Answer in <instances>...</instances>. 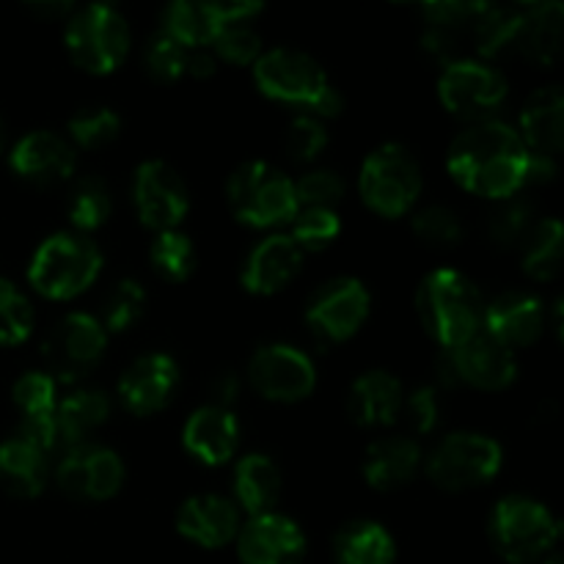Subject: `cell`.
Wrapping results in <instances>:
<instances>
[{
	"label": "cell",
	"instance_id": "obj_1",
	"mask_svg": "<svg viewBox=\"0 0 564 564\" xmlns=\"http://www.w3.org/2000/svg\"><path fill=\"white\" fill-rule=\"evenodd\" d=\"M529 158L532 152L510 124L479 121L455 138L446 154V169L468 193L505 202L527 187Z\"/></svg>",
	"mask_w": 564,
	"mask_h": 564
},
{
	"label": "cell",
	"instance_id": "obj_2",
	"mask_svg": "<svg viewBox=\"0 0 564 564\" xmlns=\"http://www.w3.org/2000/svg\"><path fill=\"white\" fill-rule=\"evenodd\" d=\"M419 317L444 350H455L482 328L485 303L477 286L463 273L441 268L419 286Z\"/></svg>",
	"mask_w": 564,
	"mask_h": 564
},
{
	"label": "cell",
	"instance_id": "obj_3",
	"mask_svg": "<svg viewBox=\"0 0 564 564\" xmlns=\"http://www.w3.org/2000/svg\"><path fill=\"white\" fill-rule=\"evenodd\" d=\"M253 77L262 94L286 105H303L323 119H330L341 110V97L330 86L323 66L306 53L297 50H270L259 55L253 66Z\"/></svg>",
	"mask_w": 564,
	"mask_h": 564
},
{
	"label": "cell",
	"instance_id": "obj_4",
	"mask_svg": "<svg viewBox=\"0 0 564 564\" xmlns=\"http://www.w3.org/2000/svg\"><path fill=\"white\" fill-rule=\"evenodd\" d=\"M102 253L80 235H53L39 246L28 268V281L39 295L50 301H69L97 281Z\"/></svg>",
	"mask_w": 564,
	"mask_h": 564
},
{
	"label": "cell",
	"instance_id": "obj_5",
	"mask_svg": "<svg viewBox=\"0 0 564 564\" xmlns=\"http://www.w3.org/2000/svg\"><path fill=\"white\" fill-rule=\"evenodd\" d=\"M490 538L507 562L529 564L554 551L560 540V521L540 501L507 496L490 516Z\"/></svg>",
	"mask_w": 564,
	"mask_h": 564
},
{
	"label": "cell",
	"instance_id": "obj_6",
	"mask_svg": "<svg viewBox=\"0 0 564 564\" xmlns=\"http://www.w3.org/2000/svg\"><path fill=\"white\" fill-rule=\"evenodd\" d=\"M226 196H229L231 213L242 224L257 226V229L286 224V220L297 215L295 182L284 171H279L270 163H262V160L240 165L231 174Z\"/></svg>",
	"mask_w": 564,
	"mask_h": 564
},
{
	"label": "cell",
	"instance_id": "obj_7",
	"mask_svg": "<svg viewBox=\"0 0 564 564\" xmlns=\"http://www.w3.org/2000/svg\"><path fill=\"white\" fill-rule=\"evenodd\" d=\"M358 187L369 209L386 218H400L422 193V169L405 147L386 143L364 160Z\"/></svg>",
	"mask_w": 564,
	"mask_h": 564
},
{
	"label": "cell",
	"instance_id": "obj_8",
	"mask_svg": "<svg viewBox=\"0 0 564 564\" xmlns=\"http://www.w3.org/2000/svg\"><path fill=\"white\" fill-rule=\"evenodd\" d=\"M66 50L80 69L110 75L130 50V28L116 9L102 3L75 11L66 25Z\"/></svg>",
	"mask_w": 564,
	"mask_h": 564
},
{
	"label": "cell",
	"instance_id": "obj_9",
	"mask_svg": "<svg viewBox=\"0 0 564 564\" xmlns=\"http://www.w3.org/2000/svg\"><path fill=\"white\" fill-rule=\"evenodd\" d=\"M501 460L505 452L488 435L455 433L430 452L424 468L438 488L468 490L490 482L501 471Z\"/></svg>",
	"mask_w": 564,
	"mask_h": 564
},
{
	"label": "cell",
	"instance_id": "obj_10",
	"mask_svg": "<svg viewBox=\"0 0 564 564\" xmlns=\"http://www.w3.org/2000/svg\"><path fill=\"white\" fill-rule=\"evenodd\" d=\"M105 347H108V334L97 317L80 312L66 314L61 323L53 325L42 345L50 378L61 383L80 380L97 367Z\"/></svg>",
	"mask_w": 564,
	"mask_h": 564
},
{
	"label": "cell",
	"instance_id": "obj_11",
	"mask_svg": "<svg viewBox=\"0 0 564 564\" xmlns=\"http://www.w3.org/2000/svg\"><path fill=\"white\" fill-rule=\"evenodd\" d=\"M441 102L449 113L460 119L482 121L505 105L507 99V77L494 66L482 64L477 58L455 61L444 69L438 80Z\"/></svg>",
	"mask_w": 564,
	"mask_h": 564
},
{
	"label": "cell",
	"instance_id": "obj_12",
	"mask_svg": "<svg viewBox=\"0 0 564 564\" xmlns=\"http://www.w3.org/2000/svg\"><path fill=\"white\" fill-rule=\"evenodd\" d=\"M248 380L270 402L306 400L317 383L312 358L290 345H264L248 364Z\"/></svg>",
	"mask_w": 564,
	"mask_h": 564
},
{
	"label": "cell",
	"instance_id": "obj_13",
	"mask_svg": "<svg viewBox=\"0 0 564 564\" xmlns=\"http://www.w3.org/2000/svg\"><path fill=\"white\" fill-rule=\"evenodd\" d=\"M58 488L77 501H105L124 485V463L105 446L83 444L64 452L55 468Z\"/></svg>",
	"mask_w": 564,
	"mask_h": 564
},
{
	"label": "cell",
	"instance_id": "obj_14",
	"mask_svg": "<svg viewBox=\"0 0 564 564\" xmlns=\"http://www.w3.org/2000/svg\"><path fill=\"white\" fill-rule=\"evenodd\" d=\"M369 317V292L358 279H334L306 306V325L328 341H345Z\"/></svg>",
	"mask_w": 564,
	"mask_h": 564
},
{
	"label": "cell",
	"instance_id": "obj_15",
	"mask_svg": "<svg viewBox=\"0 0 564 564\" xmlns=\"http://www.w3.org/2000/svg\"><path fill=\"white\" fill-rule=\"evenodd\" d=\"M132 202H135L141 224L158 231H174L191 204L182 176L163 160H149L135 171Z\"/></svg>",
	"mask_w": 564,
	"mask_h": 564
},
{
	"label": "cell",
	"instance_id": "obj_16",
	"mask_svg": "<svg viewBox=\"0 0 564 564\" xmlns=\"http://www.w3.org/2000/svg\"><path fill=\"white\" fill-rule=\"evenodd\" d=\"M449 356L452 372L457 383L474 386L479 391H501L516 380L518 364L510 347L496 341L488 330L479 328L471 339L463 341L455 350H444Z\"/></svg>",
	"mask_w": 564,
	"mask_h": 564
},
{
	"label": "cell",
	"instance_id": "obj_17",
	"mask_svg": "<svg viewBox=\"0 0 564 564\" xmlns=\"http://www.w3.org/2000/svg\"><path fill=\"white\" fill-rule=\"evenodd\" d=\"M180 386V367L165 352H152L124 369L119 380V400L135 416L163 411Z\"/></svg>",
	"mask_w": 564,
	"mask_h": 564
},
{
	"label": "cell",
	"instance_id": "obj_18",
	"mask_svg": "<svg viewBox=\"0 0 564 564\" xmlns=\"http://www.w3.org/2000/svg\"><path fill=\"white\" fill-rule=\"evenodd\" d=\"M237 534V554L242 564H297L306 554L301 527L275 512L251 518Z\"/></svg>",
	"mask_w": 564,
	"mask_h": 564
},
{
	"label": "cell",
	"instance_id": "obj_19",
	"mask_svg": "<svg viewBox=\"0 0 564 564\" xmlns=\"http://www.w3.org/2000/svg\"><path fill=\"white\" fill-rule=\"evenodd\" d=\"M259 11V3H174L165 9L160 31L185 50H202L213 44L220 25L229 20H251Z\"/></svg>",
	"mask_w": 564,
	"mask_h": 564
},
{
	"label": "cell",
	"instance_id": "obj_20",
	"mask_svg": "<svg viewBox=\"0 0 564 564\" xmlns=\"http://www.w3.org/2000/svg\"><path fill=\"white\" fill-rule=\"evenodd\" d=\"M11 169L33 185H55L75 174V147L47 130L28 132L17 141L9 158Z\"/></svg>",
	"mask_w": 564,
	"mask_h": 564
},
{
	"label": "cell",
	"instance_id": "obj_21",
	"mask_svg": "<svg viewBox=\"0 0 564 564\" xmlns=\"http://www.w3.org/2000/svg\"><path fill=\"white\" fill-rule=\"evenodd\" d=\"M482 325L505 347H529L545 328V306L529 292H505L482 312Z\"/></svg>",
	"mask_w": 564,
	"mask_h": 564
},
{
	"label": "cell",
	"instance_id": "obj_22",
	"mask_svg": "<svg viewBox=\"0 0 564 564\" xmlns=\"http://www.w3.org/2000/svg\"><path fill=\"white\" fill-rule=\"evenodd\" d=\"M474 6L477 3L424 6L422 44L444 66L466 61V50H474Z\"/></svg>",
	"mask_w": 564,
	"mask_h": 564
},
{
	"label": "cell",
	"instance_id": "obj_23",
	"mask_svg": "<svg viewBox=\"0 0 564 564\" xmlns=\"http://www.w3.org/2000/svg\"><path fill=\"white\" fill-rule=\"evenodd\" d=\"M176 529L202 549H220L240 532V512L224 496H193L180 507Z\"/></svg>",
	"mask_w": 564,
	"mask_h": 564
},
{
	"label": "cell",
	"instance_id": "obj_24",
	"mask_svg": "<svg viewBox=\"0 0 564 564\" xmlns=\"http://www.w3.org/2000/svg\"><path fill=\"white\" fill-rule=\"evenodd\" d=\"M303 251L290 235H273L259 242L242 268V286L253 295H273L301 273Z\"/></svg>",
	"mask_w": 564,
	"mask_h": 564
},
{
	"label": "cell",
	"instance_id": "obj_25",
	"mask_svg": "<svg viewBox=\"0 0 564 564\" xmlns=\"http://www.w3.org/2000/svg\"><path fill=\"white\" fill-rule=\"evenodd\" d=\"M237 441H240V427H237L235 413L226 408L204 405L187 419L185 433H182V444L191 452L196 460L204 466H220L229 463L237 452Z\"/></svg>",
	"mask_w": 564,
	"mask_h": 564
},
{
	"label": "cell",
	"instance_id": "obj_26",
	"mask_svg": "<svg viewBox=\"0 0 564 564\" xmlns=\"http://www.w3.org/2000/svg\"><path fill=\"white\" fill-rule=\"evenodd\" d=\"M521 141L532 154L556 158L564 143V94L560 86L534 91L521 110Z\"/></svg>",
	"mask_w": 564,
	"mask_h": 564
},
{
	"label": "cell",
	"instance_id": "obj_27",
	"mask_svg": "<svg viewBox=\"0 0 564 564\" xmlns=\"http://www.w3.org/2000/svg\"><path fill=\"white\" fill-rule=\"evenodd\" d=\"M110 416V400L105 391L80 389L66 397L61 405H55L53 430H55V449L69 452L77 446L88 444V435L102 427ZM53 449V452H55Z\"/></svg>",
	"mask_w": 564,
	"mask_h": 564
},
{
	"label": "cell",
	"instance_id": "obj_28",
	"mask_svg": "<svg viewBox=\"0 0 564 564\" xmlns=\"http://www.w3.org/2000/svg\"><path fill=\"white\" fill-rule=\"evenodd\" d=\"M14 402L22 413L20 435L50 455L55 449V380L44 372L22 375L14 383Z\"/></svg>",
	"mask_w": 564,
	"mask_h": 564
},
{
	"label": "cell",
	"instance_id": "obj_29",
	"mask_svg": "<svg viewBox=\"0 0 564 564\" xmlns=\"http://www.w3.org/2000/svg\"><path fill=\"white\" fill-rule=\"evenodd\" d=\"M50 477L47 452L25 435L0 444V488L17 499H33L44 490Z\"/></svg>",
	"mask_w": 564,
	"mask_h": 564
},
{
	"label": "cell",
	"instance_id": "obj_30",
	"mask_svg": "<svg viewBox=\"0 0 564 564\" xmlns=\"http://www.w3.org/2000/svg\"><path fill=\"white\" fill-rule=\"evenodd\" d=\"M402 383L389 372H367L352 383L347 397L350 419L361 427H386L397 422L402 411Z\"/></svg>",
	"mask_w": 564,
	"mask_h": 564
},
{
	"label": "cell",
	"instance_id": "obj_31",
	"mask_svg": "<svg viewBox=\"0 0 564 564\" xmlns=\"http://www.w3.org/2000/svg\"><path fill=\"white\" fill-rule=\"evenodd\" d=\"M422 466V449L413 438L391 435V438L375 441L364 457V477L375 490L402 488L416 477Z\"/></svg>",
	"mask_w": 564,
	"mask_h": 564
},
{
	"label": "cell",
	"instance_id": "obj_32",
	"mask_svg": "<svg viewBox=\"0 0 564 564\" xmlns=\"http://www.w3.org/2000/svg\"><path fill=\"white\" fill-rule=\"evenodd\" d=\"M562 3H527L518 25L512 50L534 64H554L562 50Z\"/></svg>",
	"mask_w": 564,
	"mask_h": 564
},
{
	"label": "cell",
	"instance_id": "obj_33",
	"mask_svg": "<svg viewBox=\"0 0 564 564\" xmlns=\"http://www.w3.org/2000/svg\"><path fill=\"white\" fill-rule=\"evenodd\" d=\"M235 494L251 518L264 516L279 501L281 474L268 455H248L235 468Z\"/></svg>",
	"mask_w": 564,
	"mask_h": 564
},
{
	"label": "cell",
	"instance_id": "obj_34",
	"mask_svg": "<svg viewBox=\"0 0 564 564\" xmlns=\"http://www.w3.org/2000/svg\"><path fill=\"white\" fill-rule=\"evenodd\" d=\"M334 554L339 564H394V540L380 523L352 521L336 534Z\"/></svg>",
	"mask_w": 564,
	"mask_h": 564
},
{
	"label": "cell",
	"instance_id": "obj_35",
	"mask_svg": "<svg viewBox=\"0 0 564 564\" xmlns=\"http://www.w3.org/2000/svg\"><path fill=\"white\" fill-rule=\"evenodd\" d=\"M564 231L556 218L540 220L523 240V270L538 281H551L562 270Z\"/></svg>",
	"mask_w": 564,
	"mask_h": 564
},
{
	"label": "cell",
	"instance_id": "obj_36",
	"mask_svg": "<svg viewBox=\"0 0 564 564\" xmlns=\"http://www.w3.org/2000/svg\"><path fill=\"white\" fill-rule=\"evenodd\" d=\"M110 191L99 176H83L72 185L69 202H66V213L75 229L80 231H94L110 218Z\"/></svg>",
	"mask_w": 564,
	"mask_h": 564
},
{
	"label": "cell",
	"instance_id": "obj_37",
	"mask_svg": "<svg viewBox=\"0 0 564 564\" xmlns=\"http://www.w3.org/2000/svg\"><path fill=\"white\" fill-rule=\"evenodd\" d=\"M534 204L529 198H505L499 202L496 213L488 220V237L499 248H516L518 242L523 246L527 235L532 231Z\"/></svg>",
	"mask_w": 564,
	"mask_h": 564
},
{
	"label": "cell",
	"instance_id": "obj_38",
	"mask_svg": "<svg viewBox=\"0 0 564 564\" xmlns=\"http://www.w3.org/2000/svg\"><path fill=\"white\" fill-rule=\"evenodd\" d=\"M143 306H147V292L138 281L124 279L113 286V290L105 295L102 303V319L99 325L105 328V334H124L127 328L141 319Z\"/></svg>",
	"mask_w": 564,
	"mask_h": 564
},
{
	"label": "cell",
	"instance_id": "obj_39",
	"mask_svg": "<svg viewBox=\"0 0 564 564\" xmlns=\"http://www.w3.org/2000/svg\"><path fill=\"white\" fill-rule=\"evenodd\" d=\"M152 268L169 281H185L196 268V248L180 231H160L158 240L152 242Z\"/></svg>",
	"mask_w": 564,
	"mask_h": 564
},
{
	"label": "cell",
	"instance_id": "obj_40",
	"mask_svg": "<svg viewBox=\"0 0 564 564\" xmlns=\"http://www.w3.org/2000/svg\"><path fill=\"white\" fill-rule=\"evenodd\" d=\"M121 132V119L116 110L94 105L77 110L69 119V138L83 149H102L113 143Z\"/></svg>",
	"mask_w": 564,
	"mask_h": 564
},
{
	"label": "cell",
	"instance_id": "obj_41",
	"mask_svg": "<svg viewBox=\"0 0 564 564\" xmlns=\"http://www.w3.org/2000/svg\"><path fill=\"white\" fill-rule=\"evenodd\" d=\"M341 220L336 209H297L292 218V240L301 251H323L339 237Z\"/></svg>",
	"mask_w": 564,
	"mask_h": 564
},
{
	"label": "cell",
	"instance_id": "obj_42",
	"mask_svg": "<svg viewBox=\"0 0 564 564\" xmlns=\"http://www.w3.org/2000/svg\"><path fill=\"white\" fill-rule=\"evenodd\" d=\"M33 330V308L11 281L0 279V345H22Z\"/></svg>",
	"mask_w": 564,
	"mask_h": 564
},
{
	"label": "cell",
	"instance_id": "obj_43",
	"mask_svg": "<svg viewBox=\"0 0 564 564\" xmlns=\"http://www.w3.org/2000/svg\"><path fill=\"white\" fill-rule=\"evenodd\" d=\"M215 53L220 55L229 64H257L259 50H262V42H259V33L248 25V20H229L226 25H220V31L215 33L213 39Z\"/></svg>",
	"mask_w": 564,
	"mask_h": 564
},
{
	"label": "cell",
	"instance_id": "obj_44",
	"mask_svg": "<svg viewBox=\"0 0 564 564\" xmlns=\"http://www.w3.org/2000/svg\"><path fill=\"white\" fill-rule=\"evenodd\" d=\"M413 235L430 248H452L463 240V224L452 209L446 207H427L413 215L411 220Z\"/></svg>",
	"mask_w": 564,
	"mask_h": 564
},
{
	"label": "cell",
	"instance_id": "obj_45",
	"mask_svg": "<svg viewBox=\"0 0 564 564\" xmlns=\"http://www.w3.org/2000/svg\"><path fill=\"white\" fill-rule=\"evenodd\" d=\"M295 198L297 209H334L345 198V182L330 169L308 171L295 182Z\"/></svg>",
	"mask_w": 564,
	"mask_h": 564
},
{
	"label": "cell",
	"instance_id": "obj_46",
	"mask_svg": "<svg viewBox=\"0 0 564 564\" xmlns=\"http://www.w3.org/2000/svg\"><path fill=\"white\" fill-rule=\"evenodd\" d=\"M143 64H147V72L154 80L174 83L185 75L187 50L182 47V44H176L171 36H165L163 31H158L152 36V42L147 44Z\"/></svg>",
	"mask_w": 564,
	"mask_h": 564
},
{
	"label": "cell",
	"instance_id": "obj_47",
	"mask_svg": "<svg viewBox=\"0 0 564 564\" xmlns=\"http://www.w3.org/2000/svg\"><path fill=\"white\" fill-rule=\"evenodd\" d=\"M284 147L292 160H297V163H312L328 147V132H325L323 121L314 119V116H297L286 127Z\"/></svg>",
	"mask_w": 564,
	"mask_h": 564
},
{
	"label": "cell",
	"instance_id": "obj_48",
	"mask_svg": "<svg viewBox=\"0 0 564 564\" xmlns=\"http://www.w3.org/2000/svg\"><path fill=\"white\" fill-rule=\"evenodd\" d=\"M402 408H405L408 424H411L419 435L433 433L441 424V416H444V400H441L435 386H419V389L402 402Z\"/></svg>",
	"mask_w": 564,
	"mask_h": 564
},
{
	"label": "cell",
	"instance_id": "obj_49",
	"mask_svg": "<svg viewBox=\"0 0 564 564\" xmlns=\"http://www.w3.org/2000/svg\"><path fill=\"white\" fill-rule=\"evenodd\" d=\"M237 394H240V380H237V375L220 372L215 375L213 383H209V397H213L209 405L226 408V411H229V405L237 400Z\"/></svg>",
	"mask_w": 564,
	"mask_h": 564
},
{
	"label": "cell",
	"instance_id": "obj_50",
	"mask_svg": "<svg viewBox=\"0 0 564 564\" xmlns=\"http://www.w3.org/2000/svg\"><path fill=\"white\" fill-rule=\"evenodd\" d=\"M556 176V160L545 154H532L527 169V185H545Z\"/></svg>",
	"mask_w": 564,
	"mask_h": 564
},
{
	"label": "cell",
	"instance_id": "obj_51",
	"mask_svg": "<svg viewBox=\"0 0 564 564\" xmlns=\"http://www.w3.org/2000/svg\"><path fill=\"white\" fill-rule=\"evenodd\" d=\"M215 72V58L207 53V50H187V64H185V75L191 77H198V80H204V77H209Z\"/></svg>",
	"mask_w": 564,
	"mask_h": 564
},
{
	"label": "cell",
	"instance_id": "obj_52",
	"mask_svg": "<svg viewBox=\"0 0 564 564\" xmlns=\"http://www.w3.org/2000/svg\"><path fill=\"white\" fill-rule=\"evenodd\" d=\"M33 11H36V14H64V11H72V6L69 3H58V6H44V3H36L33 6Z\"/></svg>",
	"mask_w": 564,
	"mask_h": 564
},
{
	"label": "cell",
	"instance_id": "obj_53",
	"mask_svg": "<svg viewBox=\"0 0 564 564\" xmlns=\"http://www.w3.org/2000/svg\"><path fill=\"white\" fill-rule=\"evenodd\" d=\"M3 149H6V124L3 119H0V154H3Z\"/></svg>",
	"mask_w": 564,
	"mask_h": 564
},
{
	"label": "cell",
	"instance_id": "obj_54",
	"mask_svg": "<svg viewBox=\"0 0 564 564\" xmlns=\"http://www.w3.org/2000/svg\"><path fill=\"white\" fill-rule=\"evenodd\" d=\"M545 564H562V562H560V556H551V560L545 562Z\"/></svg>",
	"mask_w": 564,
	"mask_h": 564
}]
</instances>
